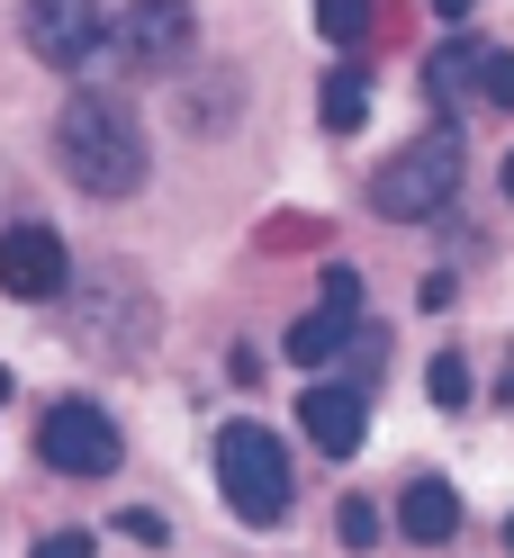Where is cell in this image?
I'll return each instance as SVG.
<instances>
[{"label":"cell","instance_id":"9c48e42d","mask_svg":"<svg viewBox=\"0 0 514 558\" xmlns=\"http://www.w3.org/2000/svg\"><path fill=\"white\" fill-rule=\"evenodd\" d=\"M118 37H127V54L145 63V73H163V63H181V46H190V0H127Z\"/></svg>","mask_w":514,"mask_h":558},{"label":"cell","instance_id":"30bf717a","mask_svg":"<svg viewBox=\"0 0 514 558\" xmlns=\"http://www.w3.org/2000/svg\"><path fill=\"white\" fill-rule=\"evenodd\" d=\"M397 532L416 541V549H442V541H461V496H452V477H416L397 496Z\"/></svg>","mask_w":514,"mask_h":558},{"label":"cell","instance_id":"7a4b0ae2","mask_svg":"<svg viewBox=\"0 0 514 558\" xmlns=\"http://www.w3.org/2000/svg\"><path fill=\"white\" fill-rule=\"evenodd\" d=\"M461 162H469L461 126H433V135H416L406 154H389V162H380V217H397V226H425V217H442V207H452V190H461Z\"/></svg>","mask_w":514,"mask_h":558},{"label":"cell","instance_id":"9a60e30c","mask_svg":"<svg viewBox=\"0 0 514 558\" xmlns=\"http://www.w3.org/2000/svg\"><path fill=\"white\" fill-rule=\"evenodd\" d=\"M343 541H352V549H370V541H380V505H370V496H352V505H343Z\"/></svg>","mask_w":514,"mask_h":558},{"label":"cell","instance_id":"52a82bcc","mask_svg":"<svg viewBox=\"0 0 514 558\" xmlns=\"http://www.w3.org/2000/svg\"><path fill=\"white\" fill-rule=\"evenodd\" d=\"M425 90L442 99V109H469V99H514V63L497 46H478V37H452V46H433L425 54Z\"/></svg>","mask_w":514,"mask_h":558},{"label":"cell","instance_id":"3957f363","mask_svg":"<svg viewBox=\"0 0 514 558\" xmlns=\"http://www.w3.org/2000/svg\"><path fill=\"white\" fill-rule=\"evenodd\" d=\"M217 486H226V505L244 513V522H280L289 513V441L280 433H262V424H226L217 433Z\"/></svg>","mask_w":514,"mask_h":558},{"label":"cell","instance_id":"d6986e66","mask_svg":"<svg viewBox=\"0 0 514 558\" xmlns=\"http://www.w3.org/2000/svg\"><path fill=\"white\" fill-rule=\"evenodd\" d=\"M0 397H10V369H0Z\"/></svg>","mask_w":514,"mask_h":558},{"label":"cell","instance_id":"4fadbf2b","mask_svg":"<svg viewBox=\"0 0 514 558\" xmlns=\"http://www.w3.org/2000/svg\"><path fill=\"white\" fill-rule=\"evenodd\" d=\"M370 10H380V0H316V27L334 46H361L370 37Z\"/></svg>","mask_w":514,"mask_h":558},{"label":"cell","instance_id":"5b68a950","mask_svg":"<svg viewBox=\"0 0 514 558\" xmlns=\"http://www.w3.org/2000/svg\"><path fill=\"white\" fill-rule=\"evenodd\" d=\"M19 37H27L37 63L82 73L99 54V37H109V0H19Z\"/></svg>","mask_w":514,"mask_h":558},{"label":"cell","instance_id":"6da1fadb","mask_svg":"<svg viewBox=\"0 0 514 558\" xmlns=\"http://www.w3.org/2000/svg\"><path fill=\"white\" fill-rule=\"evenodd\" d=\"M55 154H63V181L91 190V198H135L145 190V171H154V145H145V126H135L118 99H63V118H55Z\"/></svg>","mask_w":514,"mask_h":558},{"label":"cell","instance_id":"8992f818","mask_svg":"<svg viewBox=\"0 0 514 558\" xmlns=\"http://www.w3.org/2000/svg\"><path fill=\"white\" fill-rule=\"evenodd\" d=\"M63 279H73V262H63V234L55 226H0V298H19V306H55L63 298Z\"/></svg>","mask_w":514,"mask_h":558},{"label":"cell","instance_id":"8fae6325","mask_svg":"<svg viewBox=\"0 0 514 558\" xmlns=\"http://www.w3.org/2000/svg\"><path fill=\"white\" fill-rule=\"evenodd\" d=\"M352 325H361V306H343V298H325L316 316H298V325H289V361H298V369H316V361H334V352H343V333H352Z\"/></svg>","mask_w":514,"mask_h":558},{"label":"cell","instance_id":"ba28073f","mask_svg":"<svg viewBox=\"0 0 514 558\" xmlns=\"http://www.w3.org/2000/svg\"><path fill=\"white\" fill-rule=\"evenodd\" d=\"M361 424H370V405H361V388L343 378V388H307L298 397V433L325 450V460H352L361 450Z\"/></svg>","mask_w":514,"mask_h":558},{"label":"cell","instance_id":"5bb4252c","mask_svg":"<svg viewBox=\"0 0 514 558\" xmlns=\"http://www.w3.org/2000/svg\"><path fill=\"white\" fill-rule=\"evenodd\" d=\"M433 405H469V361H461V352L433 361Z\"/></svg>","mask_w":514,"mask_h":558},{"label":"cell","instance_id":"e0dca14e","mask_svg":"<svg viewBox=\"0 0 514 558\" xmlns=\"http://www.w3.org/2000/svg\"><path fill=\"white\" fill-rule=\"evenodd\" d=\"M127 541H171V522H163V513H145V505H135V513H127Z\"/></svg>","mask_w":514,"mask_h":558},{"label":"cell","instance_id":"2e32d148","mask_svg":"<svg viewBox=\"0 0 514 558\" xmlns=\"http://www.w3.org/2000/svg\"><path fill=\"white\" fill-rule=\"evenodd\" d=\"M37 558H91V532H46Z\"/></svg>","mask_w":514,"mask_h":558},{"label":"cell","instance_id":"ac0fdd59","mask_svg":"<svg viewBox=\"0 0 514 558\" xmlns=\"http://www.w3.org/2000/svg\"><path fill=\"white\" fill-rule=\"evenodd\" d=\"M433 10H442V19H452V27H461V19H469V0H433Z\"/></svg>","mask_w":514,"mask_h":558},{"label":"cell","instance_id":"277c9868","mask_svg":"<svg viewBox=\"0 0 514 558\" xmlns=\"http://www.w3.org/2000/svg\"><path fill=\"white\" fill-rule=\"evenodd\" d=\"M37 460L55 477H109L127 460V441H118V424L91 397H63V405H46V424H37Z\"/></svg>","mask_w":514,"mask_h":558},{"label":"cell","instance_id":"7c38bea8","mask_svg":"<svg viewBox=\"0 0 514 558\" xmlns=\"http://www.w3.org/2000/svg\"><path fill=\"white\" fill-rule=\"evenodd\" d=\"M361 118H370V73H361V63H334V73H325V126L352 135Z\"/></svg>","mask_w":514,"mask_h":558}]
</instances>
